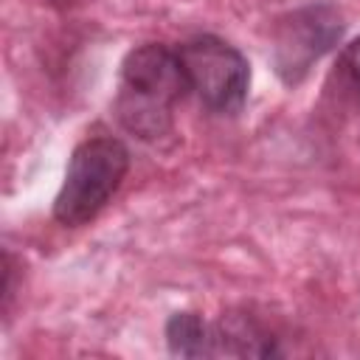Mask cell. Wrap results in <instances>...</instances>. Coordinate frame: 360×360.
I'll use <instances>...</instances> for the list:
<instances>
[{"mask_svg":"<svg viewBox=\"0 0 360 360\" xmlns=\"http://www.w3.org/2000/svg\"><path fill=\"white\" fill-rule=\"evenodd\" d=\"M188 90L177 51L149 42L121 65L118 118L138 138H158L172 127V104Z\"/></svg>","mask_w":360,"mask_h":360,"instance_id":"1","label":"cell"},{"mask_svg":"<svg viewBox=\"0 0 360 360\" xmlns=\"http://www.w3.org/2000/svg\"><path fill=\"white\" fill-rule=\"evenodd\" d=\"M129 169V152L121 141L98 135L82 141L68 163L65 183L53 200L56 222L76 228L90 222L121 186Z\"/></svg>","mask_w":360,"mask_h":360,"instance_id":"2","label":"cell"},{"mask_svg":"<svg viewBox=\"0 0 360 360\" xmlns=\"http://www.w3.org/2000/svg\"><path fill=\"white\" fill-rule=\"evenodd\" d=\"M186 84L214 112H236L245 104L250 70L245 56L217 37H197L177 48Z\"/></svg>","mask_w":360,"mask_h":360,"instance_id":"3","label":"cell"},{"mask_svg":"<svg viewBox=\"0 0 360 360\" xmlns=\"http://www.w3.org/2000/svg\"><path fill=\"white\" fill-rule=\"evenodd\" d=\"M340 14L321 3V6H304L292 14H287L278 22L273 59L276 70L284 82H298L312 62H318L338 39H340Z\"/></svg>","mask_w":360,"mask_h":360,"instance_id":"4","label":"cell"},{"mask_svg":"<svg viewBox=\"0 0 360 360\" xmlns=\"http://www.w3.org/2000/svg\"><path fill=\"white\" fill-rule=\"evenodd\" d=\"M166 338H169V349L180 357H202L217 352L214 349L217 335L208 332L202 318L194 312H174L166 323Z\"/></svg>","mask_w":360,"mask_h":360,"instance_id":"5","label":"cell"},{"mask_svg":"<svg viewBox=\"0 0 360 360\" xmlns=\"http://www.w3.org/2000/svg\"><path fill=\"white\" fill-rule=\"evenodd\" d=\"M340 70H343L346 82L360 93V37L352 45H346V51L340 56Z\"/></svg>","mask_w":360,"mask_h":360,"instance_id":"6","label":"cell"}]
</instances>
